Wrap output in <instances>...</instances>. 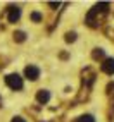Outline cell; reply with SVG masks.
<instances>
[{
    "label": "cell",
    "mask_w": 114,
    "mask_h": 122,
    "mask_svg": "<svg viewBox=\"0 0 114 122\" xmlns=\"http://www.w3.org/2000/svg\"><path fill=\"white\" fill-rule=\"evenodd\" d=\"M5 83L9 88L12 89H21L23 88V79L17 76V74H9V76H5Z\"/></svg>",
    "instance_id": "cell-1"
},
{
    "label": "cell",
    "mask_w": 114,
    "mask_h": 122,
    "mask_svg": "<svg viewBox=\"0 0 114 122\" xmlns=\"http://www.w3.org/2000/svg\"><path fill=\"white\" fill-rule=\"evenodd\" d=\"M24 76H26L29 81H36L40 77V69L35 67V66H28L26 69H24Z\"/></svg>",
    "instance_id": "cell-2"
},
{
    "label": "cell",
    "mask_w": 114,
    "mask_h": 122,
    "mask_svg": "<svg viewBox=\"0 0 114 122\" xmlns=\"http://www.w3.org/2000/svg\"><path fill=\"white\" fill-rule=\"evenodd\" d=\"M19 17H21L19 7H9V22H17Z\"/></svg>",
    "instance_id": "cell-3"
},
{
    "label": "cell",
    "mask_w": 114,
    "mask_h": 122,
    "mask_svg": "<svg viewBox=\"0 0 114 122\" xmlns=\"http://www.w3.org/2000/svg\"><path fill=\"white\" fill-rule=\"evenodd\" d=\"M102 71L105 72V74H114V59H107V60H104L102 64Z\"/></svg>",
    "instance_id": "cell-4"
},
{
    "label": "cell",
    "mask_w": 114,
    "mask_h": 122,
    "mask_svg": "<svg viewBox=\"0 0 114 122\" xmlns=\"http://www.w3.org/2000/svg\"><path fill=\"white\" fill-rule=\"evenodd\" d=\"M48 100H50V93H48L47 89H40L36 93V102L38 103H47Z\"/></svg>",
    "instance_id": "cell-5"
},
{
    "label": "cell",
    "mask_w": 114,
    "mask_h": 122,
    "mask_svg": "<svg viewBox=\"0 0 114 122\" xmlns=\"http://www.w3.org/2000/svg\"><path fill=\"white\" fill-rule=\"evenodd\" d=\"M93 9L97 10V12H107V9H109V4L107 2H102V4H97Z\"/></svg>",
    "instance_id": "cell-6"
},
{
    "label": "cell",
    "mask_w": 114,
    "mask_h": 122,
    "mask_svg": "<svg viewBox=\"0 0 114 122\" xmlns=\"http://www.w3.org/2000/svg\"><path fill=\"white\" fill-rule=\"evenodd\" d=\"M74 122H95V119H93L92 115H88V113H86V115H81V117H78Z\"/></svg>",
    "instance_id": "cell-7"
},
{
    "label": "cell",
    "mask_w": 114,
    "mask_h": 122,
    "mask_svg": "<svg viewBox=\"0 0 114 122\" xmlns=\"http://www.w3.org/2000/svg\"><path fill=\"white\" fill-rule=\"evenodd\" d=\"M14 40H16V41H24V40H26V35H24L23 31H16V33H14Z\"/></svg>",
    "instance_id": "cell-8"
},
{
    "label": "cell",
    "mask_w": 114,
    "mask_h": 122,
    "mask_svg": "<svg viewBox=\"0 0 114 122\" xmlns=\"http://www.w3.org/2000/svg\"><path fill=\"white\" fill-rule=\"evenodd\" d=\"M92 57H93L95 60H97V59H102V57H104V50H100V48H95L93 53H92Z\"/></svg>",
    "instance_id": "cell-9"
},
{
    "label": "cell",
    "mask_w": 114,
    "mask_h": 122,
    "mask_svg": "<svg viewBox=\"0 0 114 122\" xmlns=\"http://www.w3.org/2000/svg\"><path fill=\"white\" fill-rule=\"evenodd\" d=\"M31 19H33L35 22H40V21H42V14H40V12H33V14H31Z\"/></svg>",
    "instance_id": "cell-10"
},
{
    "label": "cell",
    "mask_w": 114,
    "mask_h": 122,
    "mask_svg": "<svg viewBox=\"0 0 114 122\" xmlns=\"http://www.w3.org/2000/svg\"><path fill=\"white\" fill-rule=\"evenodd\" d=\"M74 40H76V33H68V35H66V41H68V43L74 41Z\"/></svg>",
    "instance_id": "cell-11"
},
{
    "label": "cell",
    "mask_w": 114,
    "mask_h": 122,
    "mask_svg": "<svg viewBox=\"0 0 114 122\" xmlns=\"http://www.w3.org/2000/svg\"><path fill=\"white\" fill-rule=\"evenodd\" d=\"M107 91H109L111 95L114 93V83H109V84H107Z\"/></svg>",
    "instance_id": "cell-12"
},
{
    "label": "cell",
    "mask_w": 114,
    "mask_h": 122,
    "mask_svg": "<svg viewBox=\"0 0 114 122\" xmlns=\"http://www.w3.org/2000/svg\"><path fill=\"white\" fill-rule=\"evenodd\" d=\"M12 122H26V120H24L23 117H14V119H12Z\"/></svg>",
    "instance_id": "cell-13"
},
{
    "label": "cell",
    "mask_w": 114,
    "mask_h": 122,
    "mask_svg": "<svg viewBox=\"0 0 114 122\" xmlns=\"http://www.w3.org/2000/svg\"><path fill=\"white\" fill-rule=\"evenodd\" d=\"M48 5L50 7H59V2H48Z\"/></svg>",
    "instance_id": "cell-14"
}]
</instances>
